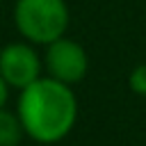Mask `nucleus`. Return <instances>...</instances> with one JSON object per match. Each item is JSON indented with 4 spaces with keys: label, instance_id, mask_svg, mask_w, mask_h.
Returning a JSON list of instances; mask_svg holds the SVG:
<instances>
[{
    "label": "nucleus",
    "instance_id": "1",
    "mask_svg": "<svg viewBox=\"0 0 146 146\" xmlns=\"http://www.w3.org/2000/svg\"><path fill=\"white\" fill-rule=\"evenodd\" d=\"M16 112L30 139L39 144H55L73 130L78 119V100L71 84L46 75L21 89Z\"/></svg>",
    "mask_w": 146,
    "mask_h": 146
},
{
    "label": "nucleus",
    "instance_id": "2",
    "mask_svg": "<svg viewBox=\"0 0 146 146\" xmlns=\"http://www.w3.org/2000/svg\"><path fill=\"white\" fill-rule=\"evenodd\" d=\"M14 23L32 43H52L68 27V7L64 0H16Z\"/></svg>",
    "mask_w": 146,
    "mask_h": 146
},
{
    "label": "nucleus",
    "instance_id": "3",
    "mask_svg": "<svg viewBox=\"0 0 146 146\" xmlns=\"http://www.w3.org/2000/svg\"><path fill=\"white\" fill-rule=\"evenodd\" d=\"M87 68L89 59L78 41L59 36L46 46V71L50 78L64 84H75L87 75Z\"/></svg>",
    "mask_w": 146,
    "mask_h": 146
},
{
    "label": "nucleus",
    "instance_id": "4",
    "mask_svg": "<svg viewBox=\"0 0 146 146\" xmlns=\"http://www.w3.org/2000/svg\"><path fill=\"white\" fill-rule=\"evenodd\" d=\"M0 73L14 89H25L41 78V59L27 43H7L0 50Z\"/></svg>",
    "mask_w": 146,
    "mask_h": 146
},
{
    "label": "nucleus",
    "instance_id": "5",
    "mask_svg": "<svg viewBox=\"0 0 146 146\" xmlns=\"http://www.w3.org/2000/svg\"><path fill=\"white\" fill-rule=\"evenodd\" d=\"M25 137L23 121L18 112H9L7 107L0 110V146H18Z\"/></svg>",
    "mask_w": 146,
    "mask_h": 146
},
{
    "label": "nucleus",
    "instance_id": "6",
    "mask_svg": "<svg viewBox=\"0 0 146 146\" xmlns=\"http://www.w3.org/2000/svg\"><path fill=\"white\" fill-rule=\"evenodd\" d=\"M128 87L137 96H146V64H137L128 75Z\"/></svg>",
    "mask_w": 146,
    "mask_h": 146
},
{
    "label": "nucleus",
    "instance_id": "7",
    "mask_svg": "<svg viewBox=\"0 0 146 146\" xmlns=\"http://www.w3.org/2000/svg\"><path fill=\"white\" fill-rule=\"evenodd\" d=\"M7 98H9V84H7V80L0 73V110L7 105Z\"/></svg>",
    "mask_w": 146,
    "mask_h": 146
}]
</instances>
